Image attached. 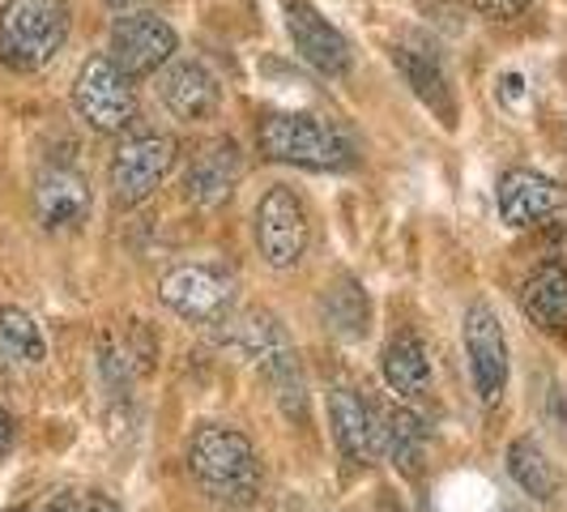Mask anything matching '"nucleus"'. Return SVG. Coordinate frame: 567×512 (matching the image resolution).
Here are the masks:
<instances>
[{
    "label": "nucleus",
    "instance_id": "4be33fe9",
    "mask_svg": "<svg viewBox=\"0 0 567 512\" xmlns=\"http://www.w3.org/2000/svg\"><path fill=\"white\" fill-rule=\"evenodd\" d=\"M324 325L338 329L341 338H359L368 329V295L354 278H341L329 295H324Z\"/></svg>",
    "mask_w": 567,
    "mask_h": 512
},
{
    "label": "nucleus",
    "instance_id": "f8f14e48",
    "mask_svg": "<svg viewBox=\"0 0 567 512\" xmlns=\"http://www.w3.org/2000/svg\"><path fill=\"white\" fill-rule=\"evenodd\" d=\"M329 423L338 449L354 465H375L384 457V414L354 389H333L329 393Z\"/></svg>",
    "mask_w": 567,
    "mask_h": 512
},
{
    "label": "nucleus",
    "instance_id": "bb28decb",
    "mask_svg": "<svg viewBox=\"0 0 567 512\" xmlns=\"http://www.w3.org/2000/svg\"><path fill=\"white\" fill-rule=\"evenodd\" d=\"M9 512H22V509H9Z\"/></svg>",
    "mask_w": 567,
    "mask_h": 512
},
{
    "label": "nucleus",
    "instance_id": "1a4fd4ad",
    "mask_svg": "<svg viewBox=\"0 0 567 512\" xmlns=\"http://www.w3.org/2000/svg\"><path fill=\"white\" fill-rule=\"evenodd\" d=\"M175 30L158 18V13H124L115 18L112 43H107V57L120 64L124 78H154L171 57H175Z\"/></svg>",
    "mask_w": 567,
    "mask_h": 512
},
{
    "label": "nucleus",
    "instance_id": "a878e982",
    "mask_svg": "<svg viewBox=\"0 0 567 512\" xmlns=\"http://www.w3.org/2000/svg\"><path fill=\"white\" fill-rule=\"evenodd\" d=\"M103 4H112V9H128V4H137V0H103Z\"/></svg>",
    "mask_w": 567,
    "mask_h": 512
},
{
    "label": "nucleus",
    "instance_id": "0eeeda50",
    "mask_svg": "<svg viewBox=\"0 0 567 512\" xmlns=\"http://www.w3.org/2000/svg\"><path fill=\"white\" fill-rule=\"evenodd\" d=\"M495 201H499V218L512 231H534L550 227V223L567 227V188L555 184L550 175H542V171L512 167L499 180Z\"/></svg>",
    "mask_w": 567,
    "mask_h": 512
},
{
    "label": "nucleus",
    "instance_id": "39448f33",
    "mask_svg": "<svg viewBox=\"0 0 567 512\" xmlns=\"http://www.w3.org/2000/svg\"><path fill=\"white\" fill-rule=\"evenodd\" d=\"M312 239V218L308 205L295 188L274 184L260 205H256V248L265 256L269 269H295Z\"/></svg>",
    "mask_w": 567,
    "mask_h": 512
},
{
    "label": "nucleus",
    "instance_id": "f03ea898",
    "mask_svg": "<svg viewBox=\"0 0 567 512\" xmlns=\"http://www.w3.org/2000/svg\"><path fill=\"white\" fill-rule=\"evenodd\" d=\"M256 142L269 163H290L303 171H350L359 150L338 124L308 112H274L256 124Z\"/></svg>",
    "mask_w": 567,
    "mask_h": 512
},
{
    "label": "nucleus",
    "instance_id": "aec40b11",
    "mask_svg": "<svg viewBox=\"0 0 567 512\" xmlns=\"http://www.w3.org/2000/svg\"><path fill=\"white\" fill-rule=\"evenodd\" d=\"M508 474L512 483L520 487L525 495H534L538 504L555 500V491H559V479H555L550 461H546V453H542L534 440H516L508 449Z\"/></svg>",
    "mask_w": 567,
    "mask_h": 512
},
{
    "label": "nucleus",
    "instance_id": "a211bd4d",
    "mask_svg": "<svg viewBox=\"0 0 567 512\" xmlns=\"http://www.w3.org/2000/svg\"><path fill=\"white\" fill-rule=\"evenodd\" d=\"M380 371H384V385L398 393V398H426L431 389V355L419 334H398L389 341L384 359H380Z\"/></svg>",
    "mask_w": 567,
    "mask_h": 512
},
{
    "label": "nucleus",
    "instance_id": "393cba45",
    "mask_svg": "<svg viewBox=\"0 0 567 512\" xmlns=\"http://www.w3.org/2000/svg\"><path fill=\"white\" fill-rule=\"evenodd\" d=\"M85 512H124V509L115 504L112 495H90V500H85Z\"/></svg>",
    "mask_w": 567,
    "mask_h": 512
},
{
    "label": "nucleus",
    "instance_id": "423d86ee",
    "mask_svg": "<svg viewBox=\"0 0 567 512\" xmlns=\"http://www.w3.org/2000/svg\"><path fill=\"white\" fill-rule=\"evenodd\" d=\"M179 158V150L167 133H137V137H124L107 171V184H112L115 205H142L163 180L171 175Z\"/></svg>",
    "mask_w": 567,
    "mask_h": 512
},
{
    "label": "nucleus",
    "instance_id": "7ed1b4c3",
    "mask_svg": "<svg viewBox=\"0 0 567 512\" xmlns=\"http://www.w3.org/2000/svg\"><path fill=\"white\" fill-rule=\"evenodd\" d=\"M69 39V0H4L0 4V64L13 73L48 69Z\"/></svg>",
    "mask_w": 567,
    "mask_h": 512
},
{
    "label": "nucleus",
    "instance_id": "412c9836",
    "mask_svg": "<svg viewBox=\"0 0 567 512\" xmlns=\"http://www.w3.org/2000/svg\"><path fill=\"white\" fill-rule=\"evenodd\" d=\"M426 449V423L414 410H389L384 414V453L398 461L401 470H419Z\"/></svg>",
    "mask_w": 567,
    "mask_h": 512
},
{
    "label": "nucleus",
    "instance_id": "20e7f679",
    "mask_svg": "<svg viewBox=\"0 0 567 512\" xmlns=\"http://www.w3.org/2000/svg\"><path fill=\"white\" fill-rule=\"evenodd\" d=\"M73 107L94 133L115 137V133L133 129V120H137L133 78H124L112 57H90L73 82Z\"/></svg>",
    "mask_w": 567,
    "mask_h": 512
},
{
    "label": "nucleus",
    "instance_id": "b1692460",
    "mask_svg": "<svg viewBox=\"0 0 567 512\" xmlns=\"http://www.w3.org/2000/svg\"><path fill=\"white\" fill-rule=\"evenodd\" d=\"M13 436H18V423H13V414L0 406V457L13 449Z\"/></svg>",
    "mask_w": 567,
    "mask_h": 512
},
{
    "label": "nucleus",
    "instance_id": "6e6552de",
    "mask_svg": "<svg viewBox=\"0 0 567 512\" xmlns=\"http://www.w3.org/2000/svg\"><path fill=\"white\" fill-rule=\"evenodd\" d=\"M461 338H465V359H470V376L483 406H495L508 389V338L499 316L486 304H470L465 320H461Z\"/></svg>",
    "mask_w": 567,
    "mask_h": 512
},
{
    "label": "nucleus",
    "instance_id": "dca6fc26",
    "mask_svg": "<svg viewBox=\"0 0 567 512\" xmlns=\"http://www.w3.org/2000/svg\"><path fill=\"white\" fill-rule=\"evenodd\" d=\"M520 308L525 316L542 325L546 334L567 329V256H550L534 265V274L520 286Z\"/></svg>",
    "mask_w": 567,
    "mask_h": 512
},
{
    "label": "nucleus",
    "instance_id": "f257e3e1",
    "mask_svg": "<svg viewBox=\"0 0 567 512\" xmlns=\"http://www.w3.org/2000/svg\"><path fill=\"white\" fill-rule=\"evenodd\" d=\"M188 470H193V479L209 500L230 504V509L252 504L256 491H260V457H256L252 440L239 427H197V436L188 444Z\"/></svg>",
    "mask_w": 567,
    "mask_h": 512
},
{
    "label": "nucleus",
    "instance_id": "ddd939ff",
    "mask_svg": "<svg viewBox=\"0 0 567 512\" xmlns=\"http://www.w3.org/2000/svg\"><path fill=\"white\" fill-rule=\"evenodd\" d=\"M90 180L78 167H48L34 184V214L43 231H78L90 218Z\"/></svg>",
    "mask_w": 567,
    "mask_h": 512
},
{
    "label": "nucleus",
    "instance_id": "9b49d317",
    "mask_svg": "<svg viewBox=\"0 0 567 512\" xmlns=\"http://www.w3.org/2000/svg\"><path fill=\"white\" fill-rule=\"evenodd\" d=\"M286 34H290L295 52L308 60L316 73H324V78L350 73L354 52H350L346 34L338 27H329L308 0H286Z\"/></svg>",
    "mask_w": 567,
    "mask_h": 512
},
{
    "label": "nucleus",
    "instance_id": "2eb2a0df",
    "mask_svg": "<svg viewBox=\"0 0 567 512\" xmlns=\"http://www.w3.org/2000/svg\"><path fill=\"white\" fill-rule=\"evenodd\" d=\"M158 94L167 103L171 115L197 124V120H209L223 103V85L218 78L200 64V60H175L167 73L158 78Z\"/></svg>",
    "mask_w": 567,
    "mask_h": 512
},
{
    "label": "nucleus",
    "instance_id": "6ab92c4d",
    "mask_svg": "<svg viewBox=\"0 0 567 512\" xmlns=\"http://www.w3.org/2000/svg\"><path fill=\"white\" fill-rule=\"evenodd\" d=\"M0 355L13 363H43L48 359V341H43V329L34 325V316L0 304Z\"/></svg>",
    "mask_w": 567,
    "mask_h": 512
},
{
    "label": "nucleus",
    "instance_id": "9d476101",
    "mask_svg": "<svg viewBox=\"0 0 567 512\" xmlns=\"http://www.w3.org/2000/svg\"><path fill=\"white\" fill-rule=\"evenodd\" d=\"M163 304L193 325H223L235 308V286L209 265H179L158 286Z\"/></svg>",
    "mask_w": 567,
    "mask_h": 512
},
{
    "label": "nucleus",
    "instance_id": "f3484780",
    "mask_svg": "<svg viewBox=\"0 0 567 512\" xmlns=\"http://www.w3.org/2000/svg\"><path fill=\"white\" fill-rule=\"evenodd\" d=\"M393 64L405 73V82L414 85V94L423 99L426 107L444 115V124H453V115H456L453 85H449V73H444L440 57H435L431 48H410V43H401L398 52H393Z\"/></svg>",
    "mask_w": 567,
    "mask_h": 512
},
{
    "label": "nucleus",
    "instance_id": "5701e85b",
    "mask_svg": "<svg viewBox=\"0 0 567 512\" xmlns=\"http://www.w3.org/2000/svg\"><path fill=\"white\" fill-rule=\"evenodd\" d=\"M478 4V13H486L491 22H512V18H520L534 0H474Z\"/></svg>",
    "mask_w": 567,
    "mask_h": 512
},
{
    "label": "nucleus",
    "instance_id": "4468645a",
    "mask_svg": "<svg viewBox=\"0 0 567 512\" xmlns=\"http://www.w3.org/2000/svg\"><path fill=\"white\" fill-rule=\"evenodd\" d=\"M244 175V154L230 137H214L193 154V163L184 171V197L197 205H223L235 193Z\"/></svg>",
    "mask_w": 567,
    "mask_h": 512
}]
</instances>
